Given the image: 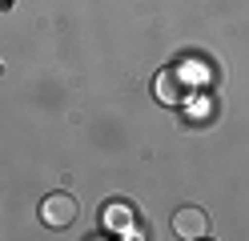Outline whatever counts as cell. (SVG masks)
<instances>
[{"mask_svg": "<svg viewBox=\"0 0 249 241\" xmlns=\"http://www.w3.org/2000/svg\"><path fill=\"white\" fill-rule=\"evenodd\" d=\"M105 221H108V229H129V225H133V209L129 205H113Z\"/></svg>", "mask_w": 249, "mask_h": 241, "instance_id": "cell-3", "label": "cell"}, {"mask_svg": "<svg viewBox=\"0 0 249 241\" xmlns=\"http://www.w3.org/2000/svg\"><path fill=\"white\" fill-rule=\"evenodd\" d=\"M173 233L185 237V241H193V237H205L209 233V217H205V209H197V205H185L173 213Z\"/></svg>", "mask_w": 249, "mask_h": 241, "instance_id": "cell-2", "label": "cell"}, {"mask_svg": "<svg viewBox=\"0 0 249 241\" xmlns=\"http://www.w3.org/2000/svg\"><path fill=\"white\" fill-rule=\"evenodd\" d=\"M12 4H17V0H0V8H4V12H8V8H12Z\"/></svg>", "mask_w": 249, "mask_h": 241, "instance_id": "cell-4", "label": "cell"}, {"mask_svg": "<svg viewBox=\"0 0 249 241\" xmlns=\"http://www.w3.org/2000/svg\"><path fill=\"white\" fill-rule=\"evenodd\" d=\"M40 221L53 225V229H65V225L76 221V201L69 193H49V197L40 201Z\"/></svg>", "mask_w": 249, "mask_h": 241, "instance_id": "cell-1", "label": "cell"}]
</instances>
